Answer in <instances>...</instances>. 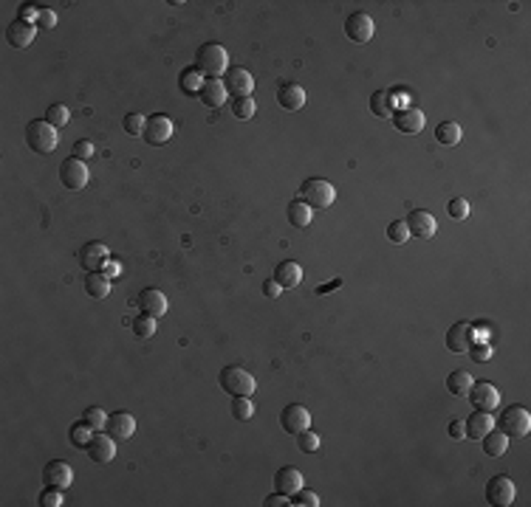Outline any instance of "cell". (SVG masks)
I'll return each instance as SVG.
<instances>
[{"label":"cell","mask_w":531,"mask_h":507,"mask_svg":"<svg viewBox=\"0 0 531 507\" xmlns=\"http://www.w3.org/2000/svg\"><path fill=\"white\" fill-rule=\"evenodd\" d=\"M196 68L207 77V79H221L229 71V54L221 43H204L196 54Z\"/></svg>","instance_id":"1"},{"label":"cell","mask_w":531,"mask_h":507,"mask_svg":"<svg viewBox=\"0 0 531 507\" xmlns=\"http://www.w3.org/2000/svg\"><path fill=\"white\" fill-rule=\"evenodd\" d=\"M57 127H51L46 119H34L26 124V144L32 152H40V155H49L57 150Z\"/></svg>","instance_id":"2"},{"label":"cell","mask_w":531,"mask_h":507,"mask_svg":"<svg viewBox=\"0 0 531 507\" xmlns=\"http://www.w3.org/2000/svg\"><path fill=\"white\" fill-rule=\"evenodd\" d=\"M300 200H305L311 209H328V206H333V200H336V189H333L331 180L308 178V180L300 186Z\"/></svg>","instance_id":"3"},{"label":"cell","mask_w":531,"mask_h":507,"mask_svg":"<svg viewBox=\"0 0 531 507\" xmlns=\"http://www.w3.org/2000/svg\"><path fill=\"white\" fill-rule=\"evenodd\" d=\"M218 383L224 392H229L232 397L243 395V397H252L255 392V375L246 372L243 367H224L221 375H218Z\"/></svg>","instance_id":"4"},{"label":"cell","mask_w":531,"mask_h":507,"mask_svg":"<svg viewBox=\"0 0 531 507\" xmlns=\"http://www.w3.org/2000/svg\"><path fill=\"white\" fill-rule=\"evenodd\" d=\"M88 180H91V172H88V164H85V161H79V158L71 155V158H65V161L60 164V183H63L65 189H71V192L85 189Z\"/></svg>","instance_id":"5"},{"label":"cell","mask_w":531,"mask_h":507,"mask_svg":"<svg viewBox=\"0 0 531 507\" xmlns=\"http://www.w3.org/2000/svg\"><path fill=\"white\" fill-rule=\"evenodd\" d=\"M500 431L506 434V437H525L528 431H531V414H528V409H523V406H508L503 414H500Z\"/></svg>","instance_id":"6"},{"label":"cell","mask_w":531,"mask_h":507,"mask_svg":"<svg viewBox=\"0 0 531 507\" xmlns=\"http://www.w3.org/2000/svg\"><path fill=\"white\" fill-rule=\"evenodd\" d=\"M514 499H517V487L506 473H497V476H492L486 482V501L489 504L508 507V504H514Z\"/></svg>","instance_id":"7"},{"label":"cell","mask_w":531,"mask_h":507,"mask_svg":"<svg viewBox=\"0 0 531 507\" xmlns=\"http://www.w3.org/2000/svg\"><path fill=\"white\" fill-rule=\"evenodd\" d=\"M224 88L232 99H252L255 91V77L246 68H229L224 74Z\"/></svg>","instance_id":"8"},{"label":"cell","mask_w":531,"mask_h":507,"mask_svg":"<svg viewBox=\"0 0 531 507\" xmlns=\"http://www.w3.org/2000/svg\"><path fill=\"white\" fill-rule=\"evenodd\" d=\"M172 133H175L172 119L164 116V113H155V116H147V124H144L141 138H144L147 144H153V147H161V144H167V141L172 138Z\"/></svg>","instance_id":"9"},{"label":"cell","mask_w":531,"mask_h":507,"mask_svg":"<svg viewBox=\"0 0 531 507\" xmlns=\"http://www.w3.org/2000/svg\"><path fill=\"white\" fill-rule=\"evenodd\" d=\"M469 403L475 406V411H494L500 406V392L497 386H492L489 381H475L469 389Z\"/></svg>","instance_id":"10"},{"label":"cell","mask_w":531,"mask_h":507,"mask_svg":"<svg viewBox=\"0 0 531 507\" xmlns=\"http://www.w3.org/2000/svg\"><path fill=\"white\" fill-rule=\"evenodd\" d=\"M280 426H283L286 434H300V431L311 428V411L300 403H291L280 411Z\"/></svg>","instance_id":"11"},{"label":"cell","mask_w":531,"mask_h":507,"mask_svg":"<svg viewBox=\"0 0 531 507\" xmlns=\"http://www.w3.org/2000/svg\"><path fill=\"white\" fill-rule=\"evenodd\" d=\"M475 344V327L469 322H455L447 330V350L449 353H469V347Z\"/></svg>","instance_id":"12"},{"label":"cell","mask_w":531,"mask_h":507,"mask_svg":"<svg viewBox=\"0 0 531 507\" xmlns=\"http://www.w3.org/2000/svg\"><path fill=\"white\" fill-rule=\"evenodd\" d=\"M373 32H376L373 18L365 15V12H357V15H350V18L345 20V34H347V40H353V43H368V40L373 37Z\"/></svg>","instance_id":"13"},{"label":"cell","mask_w":531,"mask_h":507,"mask_svg":"<svg viewBox=\"0 0 531 507\" xmlns=\"http://www.w3.org/2000/svg\"><path fill=\"white\" fill-rule=\"evenodd\" d=\"M108 260H110V251H108L105 242H85V245L79 248V263H82V268H85L88 274L102 271V265H105Z\"/></svg>","instance_id":"14"},{"label":"cell","mask_w":531,"mask_h":507,"mask_svg":"<svg viewBox=\"0 0 531 507\" xmlns=\"http://www.w3.org/2000/svg\"><path fill=\"white\" fill-rule=\"evenodd\" d=\"M74 482V468L63 459H51L46 468H43V485L46 487H68Z\"/></svg>","instance_id":"15"},{"label":"cell","mask_w":531,"mask_h":507,"mask_svg":"<svg viewBox=\"0 0 531 507\" xmlns=\"http://www.w3.org/2000/svg\"><path fill=\"white\" fill-rule=\"evenodd\" d=\"M34 34H37V26H34V23H26V20H20V18L12 20L9 29H6V40H9V46L18 48V51L29 48V46L34 43Z\"/></svg>","instance_id":"16"},{"label":"cell","mask_w":531,"mask_h":507,"mask_svg":"<svg viewBox=\"0 0 531 507\" xmlns=\"http://www.w3.org/2000/svg\"><path fill=\"white\" fill-rule=\"evenodd\" d=\"M393 124H396V130H402L407 136H416V133L424 130L427 119H424V110H418V107H402V110L393 113Z\"/></svg>","instance_id":"17"},{"label":"cell","mask_w":531,"mask_h":507,"mask_svg":"<svg viewBox=\"0 0 531 507\" xmlns=\"http://www.w3.org/2000/svg\"><path fill=\"white\" fill-rule=\"evenodd\" d=\"M105 431L113 437V440H130L136 434V420L130 411H110L108 414V423H105Z\"/></svg>","instance_id":"18"},{"label":"cell","mask_w":531,"mask_h":507,"mask_svg":"<svg viewBox=\"0 0 531 507\" xmlns=\"http://www.w3.org/2000/svg\"><path fill=\"white\" fill-rule=\"evenodd\" d=\"M88 456L94 459V462H99V465H108L113 456H116V440L110 437V434H94V440L88 442Z\"/></svg>","instance_id":"19"},{"label":"cell","mask_w":531,"mask_h":507,"mask_svg":"<svg viewBox=\"0 0 531 507\" xmlns=\"http://www.w3.org/2000/svg\"><path fill=\"white\" fill-rule=\"evenodd\" d=\"M407 223V228H410V237H421V239H430L433 234H435V217L430 214V211H424V209H416V211H410V217L404 220Z\"/></svg>","instance_id":"20"},{"label":"cell","mask_w":531,"mask_h":507,"mask_svg":"<svg viewBox=\"0 0 531 507\" xmlns=\"http://www.w3.org/2000/svg\"><path fill=\"white\" fill-rule=\"evenodd\" d=\"M136 302H139V310L153 316V319H161L167 313V296L161 291H155V288H144Z\"/></svg>","instance_id":"21"},{"label":"cell","mask_w":531,"mask_h":507,"mask_svg":"<svg viewBox=\"0 0 531 507\" xmlns=\"http://www.w3.org/2000/svg\"><path fill=\"white\" fill-rule=\"evenodd\" d=\"M283 291H291V288H297L300 282H302V268H300V263H294V260H286V263H280L277 268H274V277H271Z\"/></svg>","instance_id":"22"},{"label":"cell","mask_w":531,"mask_h":507,"mask_svg":"<svg viewBox=\"0 0 531 507\" xmlns=\"http://www.w3.org/2000/svg\"><path fill=\"white\" fill-rule=\"evenodd\" d=\"M274 487L280 490V493H288V496H294L300 487H302V473L297 470V468H291V465H286V468H280L277 473H274Z\"/></svg>","instance_id":"23"},{"label":"cell","mask_w":531,"mask_h":507,"mask_svg":"<svg viewBox=\"0 0 531 507\" xmlns=\"http://www.w3.org/2000/svg\"><path fill=\"white\" fill-rule=\"evenodd\" d=\"M226 88H224V79H207L204 82V88H201V93H198V99L207 105V107H224V102H226Z\"/></svg>","instance_id":"24"},{"label":"cell","mask_w":531,"mask_h":507,"mask_svg":"<svg viewBox=\"0 0 531 507\" xmlns=\"http://www.w3.org/2000/svg\"><path fill=\"white\" fill-rule=\"evenodd\" d=\"M463 426H466V437L469 440H480L486 431L494 428V420H492L489 411H475V414H469V420H463Z\"/></svg>","instance_id":"25"},{"label":"cell","mask_w":531,"mask_h":507,"mask_svg":"<svg viewBox=\"0 0 531 507\" xmlns=\"http://www.w3.org/2000/svg\"><path fill=\"white\" fill-rule=\"evenodd\" d=\"M277 105L283 110H300L305 105V91L300 85H283L277 91Z\"/></svg>","instance_id":"26"},{"label":"cell","mask_w":531,"mask_h":507,"mask_svg":"<svg viewBox=\"0 0 531 507\" xmlns=\"http://www.w3.org/2000/svg\"><path fill=\"white\" fill-rule=\"evenodd\" d=\"M480 445H483V454L486 456H503L506 448H508V437L500 431V428H492L480 437Z\"/></svg>","instance_id":"27"},{"label":"cell","mask_w":531,"mask_h":507,"mask_svg":"<svg viewBox=\"0 0 531 507\" xmlns=\"http://www.w3.org/2000/svg\"><path fill=\"white\" fill-rule=\"evenodd\" d=\"M85 294L91 299H108L110 296V279L102 271H94L85 277Z\"/></svg>","instance_id":"28"},{"label":"cell","mask_w":531,"mask_h":507,"mask_svg":"<svg viewBox=\"0 0 531 507\" xmlns=\"http://www.w3.org/2000/svg\"><path fill=\"white\" fill-rule=\"evenodd\" d=\"M472 383H475V378H472L466 369H455V372L447 375V389H449L455 397H466L469 389H472Z\"/></svg>","instance_id":"29"},{"label":"cell","mask_w":531,"mask_h":507,"mask_svg":"<svg viewBox=\"0 0 531 507\" xmlns=\"http://www.w3.org/2000/svg\"><path fill=\"white\" fill-rule=\"evenodd\" d=\"M288 223L294 225V228H305V225H311V217H314V209L305 203V200H294V203H288Z\"/></svg>","instance_id":"30"},{"label":"cell","mask_w":531,"mask_h":507,"mask_svg":"<svg viewBox=\"0 0 531 507\" xmlns=\"http://www.w3.org/2000/svg\"><path fill=\"white\" fill-rule=\"evenodd\" d=\"M204 82H207V77H204L198 68H187V71H181L179 88H181L187 96H198V93H201V88H204Z\"/></svg>","instance_id":"31"},{"label":"cell","mask_w":531,"mask_h":507,"mask_svg":"<svg viewBox=\"0 0 531 507\" xmlns=\"http://www.w3.org/2000/svg\"><path fill=\"white\" fill-rule=\"evenodd\" d=\"M435 141L444 147H455L461 141V124L458 121H441L435 127Z\"/></svg>","instance_id":"32"},{"label":"cell","mask_w":531,"mask_h":507,"mask_svg":"<svg viewBox=\"0 0 531 507\" xmlns=\"http://www.w3.org/2000/svg\"><path fill=\"white\" fill-rule=\"evenodd\" d=\"M94 434H96V431H94V428L85 423V420H79V423H74V426H71L68 440H71V445H74V448H82V451H85V448H88V442L94 440Z\"/></svg>","instance_id":"33"},{"label":"cell","mask_w":531,"mask_h":507,"mask_svg":"<svg viewBox=\"0 0 531 507\" xmlns=\"http://www.w3.org/2000/svg\"><path fill=\"white\" fill-rule=\"evenodd\" d=\"M371 113L379 116V119H393V107H390L388 91H376V93L371 96Z\"/></svg>","instance_id":"34"},{"label":"cell","mask_w":531,"mask_h":507,"mask_svg":"<svg viewBox=\"0 0 531 507\" xmlns=\"http://www.w3.org/2000/svg\"><path fill=\"white\" fill-rule=\"evenodd\" d=\"M130 327H133V333L139 336V338H153L155 336V319L153 316H147V313H141V316H136V319H130Z\"/></svg>","instance_id":"35"},{"label":"cell","mask_w":531,"mask_h":507,"mask_svg":"<svg viewBox=\"0 0 531 507\" xmlns=\"http://www.w3.org/2000/svg\"><path fill=\"white\" fill-rule=\"evenodd\" d=\"M43 119H46L51 127L63 130V127L71 121V113H68V107H65V105H60V102H57V105H51V107L46 110V116H43Z\"/></svg>","instance_id":"36"},{"label":"cell","mask_w":531,"mask_h":507,"mask_svg":"<svg viewBox=\"0 0 531 507\" xmlns=\"http://www.w3.org/2000/svg\"><path fill=\"white\" fill-rule=\"evenodd\" d=\"M252 414H255V403H252V397H243V395H238V397H232V417L235 420H252Z\"/></svg>","instance_id":"37"},{"label":"cell","mask_w":531,"mask_h":507,"mask_svg":"<svg viewBox=\"0 0 531 507\" xmlns=\"http://www.w3.org/2000/svg\"><path fill=\"white\" fill-rule=\"evenodd\" d=\"M255 110H257L255 99H232V116H235V119L249 121V119L255 116Z\"/></svg>","instance_id":"38"},{"label":"cell","mask_w":531,"mask_h":507,"mask_svg":"<svg viewBox=\"0 0 531 507\" xmlns=\"http://www.w3.org/2000/svg\"><path fill=\"white\" fill-rule=\"evenodd\" d=\"M94 431H105V423H108V411L105 409H99V406H91V409H85V417H82Z\"/></svg>","instance_id":"39"},{"label":"cell","mask_w":531,"mask_h":507,"mask_svg":"<svg viewBox=\"0 0 531 507\" xmlns=\"http://www.w3.org/2000/svg\"><path fill=\"white\" fill-rule=\"evenodd\" d=\"M469 211H472V206H469V200H463V197H452V200L447 203V214H449L452 220H466Z\"/></svg>","instance_id":"40"},{"label":"cell","mask_w":531,"mask_h":507,"mask_svg":"<svg viewBox=\"0 0 531 507\" xmlns=\"http://www.w3.org/2000/svg\"><path fill=\"white\" fill-rule=\"evenodd\" d=\"M388 239L396 242V245L407 242V239H410V228H407V223H404V220H393V223L388 225Z\"/></svg>","instance_id":"41"},{"label":"cell","mask_w":531,"mask_h":507,"mask_svg":"<svg viewBox=\"0 0 531 507\" xmlns=\"http://www.w3.org/2000/svg\"><path fill=\"white\" fill-rule=\"evenodd\" d=\"M297 448H300L302 454H314V451L319 448V434H314L311 428L300 431V434H297Z\"/></svg>","instance_id":"42"},{"label":"cell","mask_w":531,"mask_h":507,"mask_svg":"<svg viewBox=\"0 0 531 507\" xmlns=\"http://www.w3.org/2000/svg\"><path fill=\"white\" fill-rule=\"evenodd\" d=\"M144 124H147V116H141V113H127L124 121H122L124 133H130V136H141V133H144Z\"/></svg>","instance_id":"43"},{"label":"cell","mask_w":531,"mask_h":507,"mask_svg":"<svg viewBox=\"0 0 531 507\" xmlns=\"http://www.w3.org/2000/svg\"><path fill=\"white\" fill-rule=\"evenodd\" d=\"M63 501H65L63 487H46V490L40 493V504H43V507H60Z\"/></svg>","instance_id":"44"},{"label":"cell","mask_w":531,"mask_h":507,"mask_svg":"<svg viewBox=\"0 0 531 507\" xmlns=\"http://www.w3.org/2000/svg\"><path fill=\"white\" fill-rule=\"evenodd\" d=\"M291 504H297V507H319V496H316L314 490L300 487V490L291 496Z\"/></svg>","instance_id":"45"},{"label":"cell","mask_w":531,"mask_h":507,"mask_svg":"<svg viewBox=\"0 0 531 507\" xmlns=\"http://www.w3.org/2000/svg\"><path fill=\"white\" fill-rule=\"evenodd\" d=\"M469 355H472V361L486 364V361H492L494 347H492V344H472V347H469Z\"/></svg>","instance_id":"46"},{"label":"cell","mask_w":531,"mask_h":507,"mask_svg":"<svg viewBox=\"0 0 531 507\" xmlns=\"http://www.w3.org/2000/svg\"><path fill=\"white\" fill-rule=\"evenodd\" d=\"M94 155V144L88 141V138H79V141H74V158H79V161H88Z\"/></svg>","instance_id":"47"},{"label":"cell","mask_w":531,"mask_h":507,"mask_svg":"<svg viewBox=\"0 0 531 507\" xmlns=\"http://www.w3.org/2000/svg\"><path fill=\"white\" fill-rule=\"evenodd\" d=\"M34 26H37V29H54V26H57V15H54L51 9H40Z\"/></svg>","instance_id":"48"},{"label":"cell","mask_w":531,"mask_h":507,"mask_svg":"<svg viewBox=\"0 0 531 507\" xmlns=\"http://www.w3.org/2000/svg\"><path fill=\"white\" fill-rule=\"evenodd\" d=\"M266 507H283V504H291V496L288 493H271V496H266V501H263Z\"/></svg>","instance_id":"49"},{"label":"cell","mask_w":531,"mask_h":507,"mask_svg":"<svg viewBox=\"0 0 531 507\" xmlns=\"http://www.w3.org/2000/svg\"><path fill=\"white\" fill-rule=\"evenodd\" d=\"M102 274H105V277H108V279H116V277H119V274H122V265H119V263H116V260H108V263H105V265H102Z\"/></svg>","instance_id":"50"},{"label":"cell","mask_w":531,"mask_h":507,"mask_svg":"<svg viewBox=\"0 0 531 507\" xmlns=\"http://www.w3.org/2000/svg\"><path fill=\"white\" fill-rule=\"evenodd\" d=\"M263 294L269 296V299H280V294H283V288L274 282V279H266L263 282Z\"/></svg>","instance_id":"51"},{"label":"cell","mask_w":531,"mask_h":507,"mask_svg":"<svg viewBox=\"0 0 531 507\" xmlns=\"http://www.w3.org/2000/svg\"><path fill=\"white\" fill-rule=\"evenodd\" d=\"M449 437H452V440H463V437H466L463 420H452V423H449Z\"/></svg>","instance_id":"52"},{"label":"cell","mask_w":531,"mask_h":507,"mask_svg":"<svg viewBox=\"0 0 531 507\" xmlns=\"http://www.w3.org/2000/svg\"><path fill=\"white\" fill-rule=\"evenodd\" d=\"M336 288H342V277H336V279L319 285V288H316V296H325V294H331V291H336Z\"/></svg>","instance_id":"53"}]
</instances>
